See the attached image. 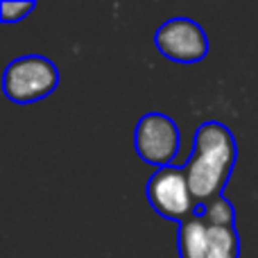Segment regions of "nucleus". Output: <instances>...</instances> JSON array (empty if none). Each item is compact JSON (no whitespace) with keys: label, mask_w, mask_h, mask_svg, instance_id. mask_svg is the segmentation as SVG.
I'll use <instances>...</instances> for the list:
<instances>
[{"label":"nucleus","mask_w":258,"mask_h":258,"mask_svg":"<svg viewBox=\"0 0 258 258\" xmlns=\"http://www.w3.org/2000/svg\"><path fill=\"white\" fill-rule=\"evenodd\" d=\"M59 86V68L43 54H25L7 63L3 91L16 104H30L48 98Z\"/></svg>","instance_id":"obj_2"},{"label":"nucleus","mask_w":258,"mask_h":258,"mask_svg":"<svg viewBox=\"0 0 258 258\" xmlns=\"http://www.w3.org/2000/svg\"><path fill=\"white\" fill-rule=\"evenodd\" d=\"M197 215H200L209 227H236V211H233V206L229 204V200H224V197H218V200L200 206Z\"/></svg>","instance_id":"obj_8"},{"label":"nucleus","mask_w":258,"mask_h":258,"mask_svg":"<svg viewBox=\"0 0 258 258\" xmlns=\"http://www.w3.org/2000/svg\"><path fill=\"white\" fill-rule=\"evenodd\" d=\"M134 147L141 161L165 168L179 152V127L165 113H145L134 129Z\"/></svg>","instance_id":"obj_4"},{"label":"nucleus","mask_w":258,"mask_h":258,"mask_svg":"<svg viewBox=\"0 0 258 258\" xmlns=\"http://www.w3.org/2000/svg\"><path fill=\"white\" fill-rule=\"evenodd\" d=\"M34 7H36V3H23V0L14 3V0H3V3H0V16H3L0 21L3 23H18V21H23Z\"/></svg>","instance_id":"obj_9"},{"label":"nucleus","mask_w":258,"mask_h":258,"mask_svg":"<svg viewBox=\"0 0 258 258\" xmlns=\"http://www.w3.org/2000/svg\"><path fill=\"white\" fill-rule=\"evenodd\" d=\"M206 258H240V238L236 227H209Z\"/></svg>","instance_id":"obj_7"},{"label":"nucleus","mask_w":258,"mask_h":258,"mask_svg":"<svg viewBox=\"0 0 258 258\" xmlns=\"http://www.w3.org/2000/svg\"><path fill=\"white\" fill-rule=\"evenodd\" d=\"M154 43L165 59L177 63H197L209 54V36L192 18L174 16L156 30Z\"/></svg>","instance_id":"obj_5"},{"label":"nucleus","mask_w":258,"mask_h":258,"mask_svg":"<svg viewBox=\"0 0 258 258\" xmlns=\"http://www.w3.org/2000/svg\"><path fill=\"white\" fill-rule=\"evenodd\" d=\"M147 200L156 213L177 224L190 220L200 209L188 186L186 170L177 165H165L152 174L147 181Z\"/></svg>","instance_id":"obj_3"},{"label":"nucleus","mask_w":258,"mask_h":258,"mask_svg":"<svg viewBox=\"0 0 258 258\" xmlns=\"http://www.w3.org/2000/svg\"><path fill=\"white\" fill-rule=\"evenodd\" d=\"M238 159V145L227 125L209 120L197 127L192 136V152L188 156L186 177L190 192L200 206L222 197L233 165Z\"/></svg>","instance_id":"obj_1"},{"label":"nucleus","mask_w":258,"mask_h":258,"mask_svg":"<svg viewBox=\"0 0 258 258\" xmlns=\"http://www.w3.org/2000/svg\"><path fill=\"white\" fill-rule=\"evenodd\" d=\"M177 247L181 258H206V247H209V224L192 215L190 220L179 224V238Z\"/></svg>","instance_id":"obj_6"}]
</instances>
